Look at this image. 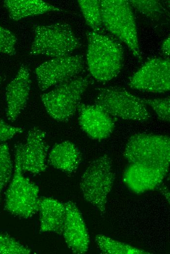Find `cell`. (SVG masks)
Masks as SVG:
<instances>
[{
    "label": "cell",
    "mask_w": 170,
    "mask_h": 254,
    "mask_svg": "<svg viewBox=\"0 0 170 254\" xmlns=\"http://www.w3.org/2000/svg\"><path fill=\"white\" fill-rule=\"evenodd\" d=\"M87 38L86 63L91 75L102 83L115 78L124 63L120 44L109 36L92 31L87 34Z\"/></svg>",
    "instance_id": "1"
},
{
    "label": "cell",
    "mask_w": 170,
    "mask_h": 254,
    "mask_svg": "<svg viewBox=\"0 0 170 254\" xmlns=\"http://www.w3.org/2000/svg\"><path fill=\"white\" fill-rule=\"evenodd\" d=\"M104 27L124 42L133 55L142 59L136 23L128 0H101Z\"/></svg>",
    "instance_id": "2"
},
{
    "label": "cell",
    "mask_w": 170,
    "mask_h": 254,
    "mask_svg": "<svg viewBox=\"0 0 170 254\" xmlns=\"http://www.w3.org/2000/svg\"><path fill=\"white\" fill-rule=\"evenodd\" d=\"M34 38L30 54L52 58L70 55L81 46L71 27L64 22L33 27Z\"/></svg>",
    "instance_id": "3"
},
{
    "label": "cell",
    "mask_w": 170,
    "mask_h": 254,
    "mask_svg": "<svg viewBox=\"0 0 170 254\" xmlns=\"http://www.w3.org/2000/svg\"><path fill=\"white\" fill-rule=\"evenodd\" d=\"M123 155L130 164H140L169 170L170 138L167 135L135 134L128 139Z\"/></svg>",
    "instance_id": "4"
},
{
    "label": "cell",
    "mask_w": 170,
    "mask_h": 254,
    "mask_svg": "<svg viewBox=\"0 0 170 254\" xmlns=\"http://www.w3.org/2000/svg\"><path fill=\"white\" fill-rule=\"evenodd\" d=\"M114 180L112 160L107 154L93 160L82 176L80 187L83 196L101 215L106 212L107 196Z\"/></svg>",
    "instance_id": "5"
},
{
    "label": "cell",
    "mask_w": 170,
    "mask_h": 254,
    "mask_svg": "<svg viewBox=\"0 0 170 254\" xmlns=\"http://www.w3.org/2000/svg\"><path fill=\"white\" fill-rule=\"evenodd\" d=\"M95 105L111 117L125 120L145 122L151 118L143 99L122 88L114 86L100 88Z\"/></svg>",
    "instance_id": "6"
},
{
    "label": "cell",
    "mask_w": 170,
    "mask_h": 254,
    "mask_svg": "<svg viewBox=\"0 0 170 254\" xmlns=\"http://www.w3.org/2000/svg\"><path fill=\"white\" fill-rule=\"evenodd\" d=\"M89 84L88 77H78L41 95L42 102L48 114L58 121L69 120L77 110Z\"/></svg>",
    "instance_id": "7"
},
{
    "label": "cell",
    "mask_w": 170,
    "mask_h": 254,
    "mask_svg": "<svg viewBox=\"0 0 170 254\" xmlns=\"http://www.w3.org/2000/svg\"><path fill=\"white\" fill-rule=\"evenodd\" d=\"M14 170L5 192L4 208L13 215L28 218L38 212L39 189L23 175L19 160L15 156Z\"/></svg>",
    "instance_id": "8"
},
{
    "label": "cell",
    "mask_w": 170,
    "mask_h": 254,
    "mask_svg": "<svg viewBox=\"0 0 170 254\" xmlns=\"http://www.w3.org/2000/svg\"><path fill=\"white\" fill-rule=\"evenodd\" d=\"M84 67L82 56L69 55L42 63L35 68V74L39 88L44 91L76 78Z\"/></svg>",
    "instance_id": "9"
},
{
    "label": "cell",
    "mask_w": 170,
    "mask_h": 254,
    "mask_svg": "<svg viewBox=\"0 0 170 254\" xmlns=\"http://www.w3.org/2000/svg\"><path fill=\"white\" fill-rule=\"evenodd\" d=\"M132 88L162 93L170 89V62L167 59L154 58L146 62L130 77Z\"/></svg>",
    "instance_id": "10"
},
{
    "label": "cell",
    "mask_w": 170,
    "mask_h": 254,
    "mask_svg": "<svg viewBox=\"0 0 170 254\" xmlns=\"http://www.w3.org/2000/svg\"><path fill=\"white\" fill-rule=\"evenodd\" d=\"M45 137L44 131L34 127L28 131L24 144L15 145V156L19 159L22 171L37 174L45 170L48 148Z\"/></svg>",
    "instance_id": "11"
},
{
    "label": "cell",
    "mask_w": 170,
    "mask_h": 254,
    "mask_svg": "<svg viewBox=\"0 0 170 254\" xmlns=\"http://www.w3.org/2000/svg\"><path fill=\"white\" fill-rule=\"evenodd\" d=\"M64 204L65 216L62 234L65 241L73 253H85L90 239L83 216L74 203L68 201Z\"/></svg>",
    "instance_id": "12"
},
{
    "label": "cell",
    "mask_w": 170,
    "mask_h": 254,
    "mask_svg": "<svg viewBox=\"0 0 170 254\" xmlns=\"http://www.w3.org/2000/svg\"><path fill=\"white\" fill-rule=\"evenodd\" d=\"M77 110L79 124L90 138L100 141L111 134L115 127L113 119L99 106L80 103Z\"/></svg>",
    "instance_id": "13"
},
{
    "label": "cell",
    "mask_w": 170,
    "mask_h": 254,
    "mask_svg": "<svg viewBox=\"0 0 170 254\" xmlns=\"http://www.w3.org/2000/svg\"><path fill=\"white\" fill-rule=\"evenodd\" d=\"M31 80L28 68L22 64L5 90L6 116L14 122L25 107L30 91Z\"/></svg>",
    "instance_id": "14"
},
{
    "label": "cell",
    "mask_w": 170,
    "mask_h": 254,
    "mask_svg": "<svg viewBox=\"0 0 170 254\" xmlns=\"http://www.w3.org/2000/svg\"><path fill=\"white\" fill-rule=\"evenodd\" d=\"M169 170L140 164H130L125 169L123 181L132 192L138 194L151 190L162 182Z\"/></svg>",
    "instance_id": "15"
},
{
    "label": "cell",
    "mask_w": 170,
    "mask_h": 254,
    "mask_svg": "<svg viewBox=\"0 0 170 254\" xmlns=\"http://www.w3.org/2000/svg\"><path fill=\"white\" fill-rule=\"evenodd\" d=\"M40 231L62 234L65 216V206L59 200L51 197L40 198Z\"/></svg>",
    "instance_id": "16"
},
{
    "label": "cell",
    "mask_w": 170,
    "mask_h": 254,
    "mask_svg": "<svg viewBox=\"0 0 170 254\" xmlns=\"http://www.w3.org/2000/svg\"><path fill=\"white\" fill-rule=\"evenodd\" d=\"M81 154L72 142L64 141L55 145L50 150L48 162L53 167L66 173H72L78 168Z\"/></svg>",
    "instance_id": "17"
},
{
    "label": "cell",
    "mask_w": 170,
    "mask_h": 254,
    "mask_svg": "<svg viewBox=\"0 0 170 254\" xmlns=\"http://www.w3.org/2000/svg\"><path fill=\"white\" fill-rule=\"evenodd\" d=\"M3 5L8 11L9 18L14 21L49 12L63 11L59 7L41 0H5L3 1Z\"/></svg>",
    "instance_id": "18"
},
{
    "label": "cell",
    "mask_w": 170,
    "mask_h": 254,
    "mask_svg": "<svg viewBox=\"0 0 170 254\" xmlns=\"http://www.w3.org/2000/svg\"><path fill=\"white\" fill-rule=\"evenodd\" d=\"M97 247L105 254H149V252L114 240L102 234L95 237Z\"/></svg>",
    "instance_id": "19"
},
{
    "label": "cell",
    "mask_w": 170,
    "mask_h": 254,
    "mask_svg": "<svg viewBox=\"0 0 170 254\" xmlns=\"http://www.w3.org/2000/svg\"><path fill=\"white\" fill-rule=\"evenodd\" d=\"M78 3L86 24L92 31L103 33L101 0H79Z\"/></svg>",
    "instance_id": "20"
},
{
    "label": "cell",
    "mask_w": 170,
    "mask_h": 254,
    "mask_svg": "<svg viewBox=\"0 0 170 254\" xmlns=\"http://www.w3.org/2000/svg\"><path fill=\"white\" fill-rule=\"evenodd\" d=\"M128 1L131 6L152 20L159 21L165 13V8L157 0H131Z\"/></svg>",
    "instance_id": "21"
},
{
    "label": "cell",
    "mask_w": 170,
    "mask_h": 254,
    "mask_svg": "<svg viewBox=\"0 0 170 254\" xmlns=\"http://www.w3.org/2000/svg\"><path fill=\"white\" fill-rule=\"evenodd\" d=\"M13 165L7 144H0V197L12 176Z\"/></svg>",
    "instance_id": "22"
},
{
    "label": "cell",
    "mask_w": 170,
    "mask_h": 254,
    "mask_svg": "<svg viewBox=\"0 0 170 254\" xmlns=\"http://www.w3.org/2000/svg\"><path fill=\"white\" fill-rule=\"evenodd\" d=\"M32 251L9 235L0 233V254H29Z\"/></svg>",
    "instance_id": "23"
},
{
    "label": "cell",
    "mask_w": 170,
    "mask_h": 254,
    "mask_svg": "<svg viewBox=\"0 0 170 254\" xmlns=\"http://www.w3.org/2000/svg\"><path fill=\"white\" fill-rule=\"evenodd\" d=\"M147 105L150 107L155 113L157 118L165 122L170 121V98L142 99Z\"/></svg>",
    "instance_id": "24"
},
{
    "label": "cell",
    "mask_w": 170,
    "mask_h": 254,
    "mask_svg": "<svg viewBox=\"0 0 170 254\" xmlns=\"http://www.w3.org/2000/svg\"><path fill=\"white\" fill-rule=\"evenodd\" d=\"M17 41L16 37L10 30L0 25V54L15 55Z\"/></svg>",
    "instance_id": "25"
},
{
    "label": "cell",
    "mask_w": 170,
    "mask_h": 254,
    "mask_svg": "<svg viewBox=\"0 0 170 254\" xmlns=\"http://www.w3.org/2000/svg\"><path fill=\"white\" fill-rule=\"evenodd\" d=\"M22 127L11 126L0 119V144L23 132Z\"/></svg>",
    "instance_id": "26"
},
{
    "label": "cell",
    "mask_w": 170,
    "mask_h": 254,
    "mask_svg": "<svg viewBox=\"0 0 170 254\" xmlns=\"http://www.w3.org/2000/svg\"><path fill=\"white\" fill-rule=\"evenodd\" d=\"M170 37H168L163 41L161 48L163 55L167 57V59L169 60L170 57Z\"/></svg>",
    "instance_id": "27"
},
{
    "label": "cell",
    "mask_w": 170,
    "mask_h": 254,
    "mask_svg": "<svg viewBox=\"0 0 170 254\" xmlns=\"http://www.w3.org/2000/svg\"><path fill=\"white\" fill-rule=\"evenodd\" d=\"M2 81V77L0 76V84L1 83Z\"/></svg>",
    "instance_id": "28"
}]
</instances>
